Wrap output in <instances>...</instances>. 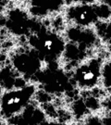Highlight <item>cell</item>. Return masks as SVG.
<instances>
[{
	"instance_id": "9c48e42d",
	"label": "cell",
	"mask_w": 111,
	"mask_h": 125,
	"mask_svg": "<svg viewBox=\"0 0 111 125\" xmlns=\"http://www.w3.org/2000/svg\"><path fill=\"white\" fill-rule=\"evenodd\" d=\"M65 7L66 0H30L29 13L33 18H44L62 10Z\"/></svg>"
},
{
	"instance_id": "30bf717a",
	"label": "cell",
	"mask_w": 111,
	"mask_h": 125,
	"mask_svg": "<svg viewBox=\"0 0 111 125\" xmlns=\"http://www.w3.org/2000/svg\"><path fill=\"white\" fill-rule=\"evenodd\" d=\"M46 118L43 110L31 103L18 116L14 117L7 123L9 124H42L46 123Z\"/></svg>"
},
{
	"instance_id": "6da1fadb",
	"label": "cell",
	"mask_w": 111,
	"mask_h": 125,
	"mask_svg": "<svg viewBox=\"0 0 111 125\" xmlns=\"http://www.w3.org/2000/svg\"><path fill=\"white\" fill-rule=\"evenodd\" d=\"M28 45L38 53L44 64L59 63L67 46L66 37L42 23L36 31L27 37Z\"/></svg>"
},
{
	"instance_id": "8fae6325",
	"label": "cell",
	"mask_w": 111,
	"mask_h": 125,
	"mask_svg": "<svg viewBox=\"0 0 111 125\" xmlns=\"http://www.w3.org/2000/svg\"><path fill=\"white\" fill-rule=\"evenodd\" d=\"M99 39L103 42L111 44V20L107 21H100L93 27Z\"/></svg>"
},
{
	"instance_id": "5b68a950",
	"label": "cell",
	"mask_w": 111,
	"mask_h": 125,
	"mask_svg": "<svg viewBox=\"0 0 111 125\" xmlns=\"http://www.w3.org/2000/svg\"><path fill=\"white\" fill-rule=\"evenodd\" d=\"M104 61L99 57H90L78 63L71 73L74 87L84 92L95 89L101 83Z\"/></svg>"
},
{
	"instance_id": "7a4b0ae2",
	"label": "cell",
	"mask_w": 111,
	"mask_h": 125,
	"mask_svg": "<svg viewBox=\"0 0 111 125\" xmlns=\"http://www.w3.org/2000/svg\"><path fill=\"white\" fill-rule=\"evenodd\" d=\"M64 17L70 25L93 28L100 21H110L111 9L101 2L94 4L72 3L65 7Z\"/></svg>"
},
{
	"instance_id": "52a82bcc",
	"label": "cell",
	"mask_w": 111,
	"mask_h": 125,
	"mask_svg": "<svg viewBox=\"0 0 111 125\" xmlns=\"http://www.w3.org/2000/svg\"><path fill=\"white\" fill-rule=\"evenodd\" d=\"M40 24L41 21L38 19L33 18L30 13L19 8L10 9L7 13L5 21L7 30L13 35L19 37H28L32 31L38 29Z\"/></svg>"
},
{
	"instance_id": "7c38bea8",
	"label": "cell",
	"mask_w": 111,
	"mask_h": 125,
	"mask_svg": "<svg viewBox=\"0 0 111 125\" xmlns=\"http://www.w3.org/2000/svg\"><path fill=\"white\" fill-rule=\"evenodd\" d=\"M101 83L106 89L111 88V59L103 63Z\"/></svg>"
},
{
	"instance_id": "277c9868",
	"label": "cell",
	"mask_w": 111,
	"mask_h": 125,
	"mask_svg": "<svg viewBox=\"0 0 111 125\" xmlns=\"http://www.w3.org/2000/svg\"><path fill=\"white\" fill-rule=\"evenodd\" d=\"M31 82L36 83L44 92L51 94H62L74 87L71 75L60 67L59 63L44 64Z\"/></svg>"
},
{
	"instance_id": "8992f818",
	"label": "cell",
	"mask_w": 111,
	"mask_h": 125,
	"mask_svg": "<svg viewBox=\"0 0 111 125\" xmlns=\"http://www.w3.org/2000/svg\"><path fill=\"white\" fill-rule=\"evenodd\" d=\"M10 65L21 77L31 82L44 68V63L35 50L28 45L27 48H20L11 55Z\"/></svg>"
},
{
	"instance_id": "2e32d148",
	"label": "cell",
	"mask_w": 111,
	"mask_h": 125,
	"mask_svg": "<svg viewBox=\"0 0 111 125\" xmlns=\"http://www.w3.org/2000/svg\"><path fill=\"white\" fill-rule=\"evenodd\" d=\"M108 52H109V54H110V56H111V44L108 45Z\"/></svg>"
},
{
	"instance_id": "4fadbf2b",
	"label": "cell",
	"mask_w": 111,
	"mask_h": 125,
	"mask_svg": "<svg viewBox=\"0 0 111 125\" xmlns=\"http://www.w3.org/2000/svg\"><path fill=\"white\" fill-rule=\"evenodd\" d=\"M99 2V0H70L66 3V6L72 3H86V4H94Z\"/></svg>"
},
{
	"instance_id": "9a60e30c",
	"label": "cell",
	"mask_w": 111,
	"mask_h": 125,
	"mask_svg": "<svg viewBox=\"0 0 111 125\" xmlns=\"http://www.w3.org/2000/svg\"><path fill=\"white\" fill-rule=\"evenodd\" d=\"M99 2H101L103 4L107 5L111 9V0H99Z\"/></svg>"
},
{
	"instance_id": "5bb4252c",
	"label": "cell",
	"mask_w": 111,
	"mask_h": 125,
	"mask_svg": "<svg viewBox=\"0 0 111 125\" xmlns=\"http://www.w3.org/2000/svg\"><path fill=\"white\" fill-rule=\"evenodd\" d=\"M101 120H102L103 124H111V113L107 114V116L103 117Z\"/></svg>"
},
{
	"instance_id": "3957f363",
	"label": "cell",
	"mask_w": 111,
	"mask_h": 125,
	"mask_svg": "<svg viewBox=\"0 0 111 125\" xmlns=\"http://www.w3.org/2000/svg\"><path fill=\"white\" fill-rule=\"evenodd\" d=\"M38 84L34 82L18 88L2 90L0 100L1 119L9 121L14 117L18 116L26 108L37 94Z\"/></svg>"
},
{
	"instance_id": "ba28073f",
	"label": "cell",
	"mask_w": 111,
	"mask_h": 125,
	"mask_svg": "<svg viewBox=\"0 0 111 125\" xmlns=\"http://www.w3.org/2000/svg\"><path fill=\"white\" fill-rule=\"evenodd\" d=\"M66 39L87 50L97 43L99 37L93 27L82 28L70 25L66 30Z\"/></svg>"
}]
</instances>
